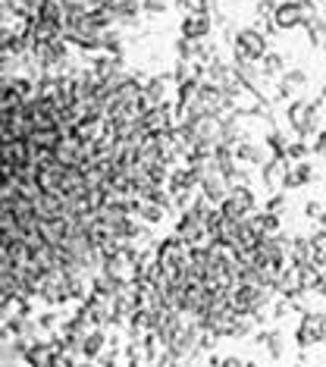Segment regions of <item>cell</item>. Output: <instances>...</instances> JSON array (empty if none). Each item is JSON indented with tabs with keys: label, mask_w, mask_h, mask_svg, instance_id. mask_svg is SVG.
<instances>
[{
	"label": "cell",
	"mask_w": 326,
	"mask_h": 367,
	"mask_svg": "<svg viewBox=\"0 0 326 367\" xmlns=\"http://www.w3.org/2000/svg\"><path fill=\"white\" fill-rule=\"evenodd\" d=\"M263 50H267V38L261 35V32H254V28H245V32H239V38H235V63H254V60H263Z\"/></svg>",
	"instance_id": "6da1fadb"
},
{
	"label": "cell",
	"mask_w": 326,
	"mask_h": 367,
	"mask_svg": "<svg viewBox=\"0 0 326 367\" xmlns=\"http://www.w3.org/2000/svg\"><path fill=\"white\" fill-rule=\"evenodd\" d=\"M317 101H295L289 113V123L298 129L301 135H311L314 132V123H317Z\"/></svg>",
	"instance_id": "7a4b0ae2"
},
{
	"label": "cell",
	"mask_w": 326,
	"mask_h": 367,
	"mask_svg": "<svg viewBox=\"0 0 326 367\" xmlns=\"http://www.w3.org/2000/svg\"><path fill=\"white\" fill-rule=\"evenodd\" d=\"M210 32V16L207 13H188L182 19V35L192 38V41H201V38Z\"/></svg>",
	"instance_id": "3957f363"
},
{
	"label": "cell",
	"mask_w": 326,
	"mask_h": 367,
	"mask_svg": "<svg viewBox=\"0 0 326 367\" xmlns=\"http://www.w3.org/2000/svg\"><path fill=\"white\" fill-rule=\"evenodd\" d=\"M307 82V76L301 70H292L289 76L283 78V94H289V92H295V88H301V85Z\"/></svg>",
	"instance_id": "277c9868"
},
{
	"label": "cell",
	"mask_w": 326,
	"mask_h": 367,
	"mask_svg": "<svg viewBox=\"0 0 326 367\" xmlns=\"http://www.w3.org/2000/svg\"><path fill=\"white\" fill-rule=\"evenodd\" d=\"M261 72L263 76H276V72H283V56L279 54H267L261 63Z\"/></svg>",
	"instance_id": "5b68a950"
},
{
	"label": "cell",
	"mask_w": 326,
	"mask_h": 367,
	"mask_svg": "<svg viewBox=\"0 0 326 367\" xmlns=\"http://www.w3.org/2000/svg\"><path fill=\"white\" fill-rule=\"evenodd\" d=\"M142 217L154 223V220H160V217H163V207L157 205V201H144V205H142Z\"/></svg>",
	"instance_id": "8992f818"
},
{
	"label": "cell",
	"mask_w": 326,
	"mask_h": 367,
	"mask_svg": "<svg viewBox=\"0 0 326 367\" xmlns=\"http://www.w3.org/2000/svg\"><path fill=\"white\" fill-rule=\"evenodd\" d=\"M235 157H241V160H251V163H261V151L251 148V145H239V148H235Z\"/></svg>",
	"instance_id": "52a82bcc"
},
{
	"label": "cell",
	"mask_w": 326,
	"mask_h": 367,
	"mask_svg": "<svg viewBox=\"0 0 326 367\" xmlns=\"http://www.w3.org/2000/svg\"><path fill=\"white\" fill-rule=\"evenodd\" d=\"M305 154H307V148L301 145V141H295V145H289V148H285V157H289V160H301Z\"/></svg>",
	"instance_id": "ba28073f"
},
{
	"label": "cell",
	"mask_w": 326,
	"mask_h": 367,
	"mask_svg": "<svg viewBox=\"0 0 326 367\" xmlns=\"http://www.w3.org/2000/svg\"><path fill=\"white\" fill-rule=\"evenodd\" d=\"M166 7V0H142V10L144 13H160Z\"/></svg>",
	"instance_id": "9c48e42d"
},
{
	"label": "cell",
	"mask_w": 326,
	"mask_h": 367,
	"mask_svg": "<svg viewBox=\"0 0 326 367\" xmlns=\"http://www.w3.org/2000/svg\"><path fill=\"white\" fill-rule=\"evenodd\" d=\"M314 151L326 157V132H320V135H317V141H314Z\"/></svg>",
	"instance_id": "30bf717a"
},
{
	"label": "cell",
	"mask_w": 326,
	"mask_h": 367,
	"mask_svg": "<svg viewBox=\"0 0 326 367\" xmlns=\"http://www.w3.org/2000/svg\"><path fill=\"white\" fill-rule=\"evenodd\" d=\"M307 217H320V205H317V201H311V205H307Z\"/></svg>",
	"instance_id": "8fae6325"
}]
</instances>
